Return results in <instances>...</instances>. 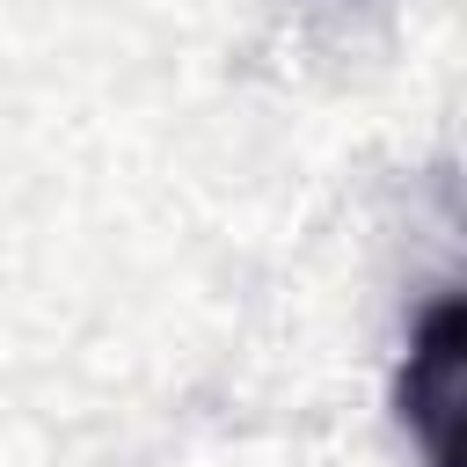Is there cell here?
Wrapping results in <instances>:
<instances>
[{
	"label": "cell",
	"mask_w": 467,
	"mask_h": 467,
	"mask_svg": "<svg viewBox=\"0 0 467 467\" xmlns=\"http://www.w3.org/2000/svg\"><path fill=\"white\" fill-rule=\"evenodd\" d=\"M394 416L416 438L423 467H467V299L438 292L394 372Z\"/></svg>",
	"instance_id": "obj_1"
}]
</instances>
